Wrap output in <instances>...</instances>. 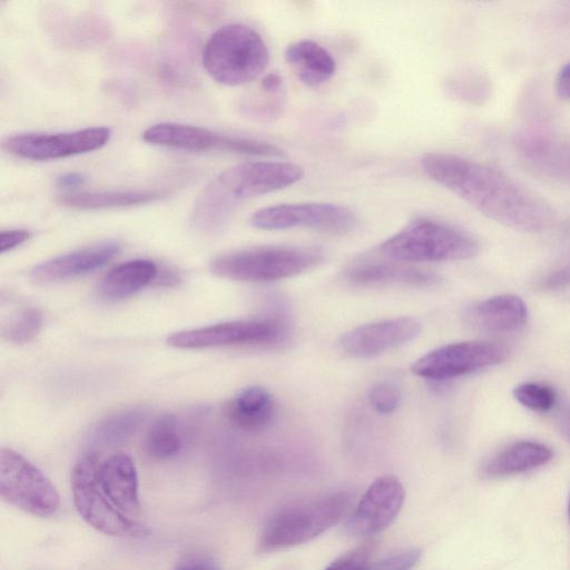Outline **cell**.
<instances>
[{
  "instance_id": "1",
  "label": "cell",
  "mask_w": 570,
  "mask_h": 570,
  "mask_svg": "<svg viewBox=\"0 0 570 570\" xmlns=\"http://www.w3.org/2000/svg\"><path fill=\"white\" fill-rule=\"evenodd\" d=\"M421 168L479 213L512 229L541 233L554 219L548 203L485 164L453 154L429 153L421 158Z\"/></svg>"
},
{
  "instance_id": "2",
  "label": "cell",
  "mask_w": 570,
  "mask_h": 570,
  "mask_svg": "<svg viewBox=\"0 0 570 570\" xmlns=\"http://www.w3.org/2000/svg\"><path fill=\"white\" fill-rule=\"evenodd\" d=\"M354 494L336 491L291 503L266 522L258 550L271 552L308 542L342 521L352 509Z\"/></svg>"
},
{
  "instance_id": "3",
  "label": "cell",
  "mask_w": 570,
  "mask_h": 570,
  "mask_svg": "<svg viewBox=\"0 0 570 570\" xmlns=\"http://www.w3.org/2000/svg\"><path fill=\"white\" fill-rule=\"evenodd\" d=\"M202 62L217 82L235 87L258 78L267 68L269 51L263 37L242 23H228L206 41Z\"/></svg>"
},
{
  "instance_id": "4",
  "label": "cell",
  "mask_w": 570,
  "mask_h": 570,
  "mask_svg": "<svg viewBox=\"0 0 570 570\" xmlns=\"http://www.w3.org/2000/svg\"><path fill=\"white\" fill-rule=\"evenodd\" d=\"M379 252L395 262L424 263L469 259L479 252L468 232L428 217H416L383 240Z\"/></svg>"
},
{
  "instance_id": "5",
  "label": "cell",
  "mask_w": 570,
  "mask_h": 570,
  "mask_svg": "<svg viewBox=\"0 0 570 570\" xmlns=\"http://www.w3.org/2000/svg\"><path fill=\"white\" fill-rule=\"evenodd\" d=\"M324 258L317 246L265 245L244 248L215 257L210 272L242 282H274L304 273Z\"/></svg>"
},
{
  "instance_id": "6",
  "label": "cell",
  "mask_w": 570,
  "mask_h": 570,
  "mask_svg": "<svg viewBox=\"0 0 570 570\" xmlns=\"http://www.w3.org/2000/svg\"><path fill=\"white\" fill-rule=\"evenodd\" d=\"M101 462L88 453L71 471V492L78 514L94 529L116 537H141L147 529L120 511L108 498L100 483Z\"/></svg>"
},
{
  "instance_id": "7",
  "label": "cell",
  "mask_w": 570,
  "mask_h": 570,
  "mask_svg": "<svg viewBox=\"0 0 570 570\" xmlns=\"http://www.w3.org/2000/svg\"><path fill=\"white\" fill-rule=\"evenodd\" d=\"M0 494L16 508L41 518L55 515L60 507L59 494L48 478L7 448L0 452Z\"/></svg>"
},
{
  "instance_id": "8",
  "label": "cell",
  "mask_w": 570,
  "mask_h": 570,
  "mask_svg": "<svg viewBox=\"0 0 570 570\" xmlns=\"http://www.w3.org/2000/svg\"><path fill=\"white\" fill-rule=\"evenodd\" d=\"M509 348L497 342L464 341L440 346L412 364L419 377L441 382L503 363Z\"/></svg>"
},
{
  "instance_id": "9",
  "label": "cell",
  "mask_w": 570,
  "mask_h": 570,
  "mask_svg": "<svg viewBox=\"0 0 570 570\" xmlns=\"http://www.w3.org/2000/svg\"><path fill=\"white\" fill-rule=\"evenodd\" d=\"M250 224L263 230L309 228L344 235L356 227L357 217L352 209L337 204L295 203L261 208L252 215Z\"/></svg>"
},
{
  "instance_id": "10",
  "label": "cell",
  "mask_w": 570,
  "mask_h": 570,
  "mask_svg": "<svg viewBox=\"0 0 570 570\" xmlns=\"http://www.w3.org/2000/svg\"><path fill=\"white\" fill-rule=\"evenodd\" d=\"M304 176L302 166L285 161H247L218 174L209 185L234 206L239 200L289 187Z\"/></svg>"
},
{
  "instance_id": "11",
  "label": "cell",
  "mask_w": 570,
  "mask_h": 570,
  "mask_svg": "<svg viewBox=\"0 0 570 570\" xmlns=\"http://www.w3.org/2000/svg\"><path fill=\"white\" fill-rule=\"evenodd\" d=\"M110 136V129L104 126L65 132H24L8 137L2 147L19 158L52 160L99 149L109 141Z\"/></svg>"
},
{
  "instance_id": "12",
  "label": "cell",
  "mask_w": 570,
  "mask_h": 570,
  "mask_svg": "<svg viewBox=\"0 0 570 570\" xmlns=\"http://www.w3.org/2000/svg\"><path fill=\"white\" fill-rule=\"evenodd\" d=\"M283 335L284 326L277 320H246L180 331L170 335L167 343L179 348L272 344Z\"/></svg>"
},
{
  "instance_id": "13",
  "label": "cell",
  "mask_w": 570,
  "mask_h": 570,
  "mask_svg": "<svg viewBox=\"0 0 570 570\" xmlns=\"http://www.w3.org/2000/svg\"><path fill=\"white\" fill-rule=\"evenodd\" d=\"M404 488L394 475L377 478L365 491L345 523L351 537H371L385 530L404 502Z\"/></svg>"
},
{
  "instance_id": "14",
  "label": "cell",
  "mask_w": 570,
  "mask_h": 570,
  "mask_svg": "<svg viewBox=\"0 0 570 570\" xmlns=\"http://www.w3.org/2000/svg\"><path fill=\"white\" fill-rule=\"evenodd\" d=\"M422 324L414 317H396L357 326L340 338L348 355L366 358L377 356L414 340Z\"/></svg>"
},
{
  "instance_id": "15",
  "label": "cell",
  "mask_w": 570,
  "mask_h": 570,
  "mask_svg": "<svg viewBox=\"0 0 570 570\" xmlns=\"http://www.w3.org/2000/svg\"><path fill=\"white\" fill-rule=\"evenodd\" d=\"M142 139L155 146L187 150H223L238 153V136L214 132L203 127L177 122H159L142 132Z\"/></svg>"
},
{
  "instance_id": "16",
  "label": "cell",
  "mask_w": 570,
  "mask_h": 570,
  "mask_svg": "<svg viewBox=\"0 0 570 570\" xmlns=\"http://www.w3.org/2000/svg\"><path fill=\"white\" fill-rule=\"evenodd\" d=\"M119 249L116 242H102L67 253L37 265L31 278L38 284H49L83 275L105 266Z\"/></svg>"
},
{
  "instance_id": "17",
  "label": "cell",
  "mask_w": 570,
  "mask_h": 570,
  "mask_svg": "<svg viewBox=\"0 0 570 570\" xmlns=\"http://www.w3.org/2000/svg\"><path fill=\"white\" fill-rule=\"evenodd\" d=\"M466 320L483 332L513 333L525 325L528 308L517 295H498L472 305L466 312Z\"/></svg>"
},
{
  "instance_id": "18",
  "label": "cell",
  "mask_w": 570,
  "mask_h": 570,
  "mask_svg": "<svg viewBox=\"0 0 570 570\" xmlns=\"http://www.w3.org/2000/svg\"><path fill=\"white\" fill-rule=\"evenodd\" d=\"M99 474L104 491L120 511L129 515L139 510L138 475L129 455L109 456L101 462Z\"/></svg>"
},
{
  "instance_id": "19",
  "label": "cell",
  "mask_w": 570,
  "mask_h": 570,
  "mask_svg": "<svg viewBox=\"0 0 570 570\" xmlns=\"http://www.w3.org/2000/svg\"><path fill=\"white\" fill-rule=\"evenodd\" d=\"M345 276L356 285L406 284L420 287L435 286L439 275L423 269L386 262H367L350 267Z\"/></svg>"
},
{
  "instance_id": "20",
  "label": "cell",
  "mask_w": 570,
  "mask_h": 570,
  "mask_svg": "<svg viewBox=\"0 0 570 570\" xmlns=\"http://www.w3.org/2000/svg\"><path fill=\"white\" fill-rule=\"evenodd\" d=\"M276 414V403L264 387L252 385L240 390L227 404L226 415L232 423L245 431L267 428Z\"/></svg>"
},
{
  "instance_id": "21",
  "label": "cell",
  "mask_w": 570,
  "mask_h": 570,
  "mask_svg": "<svg viewBox=\"0 0 570 570\" xmlns=\"http://www.w3.org/2000/svg\"><path fill=\"white\" fill-rule=\"evenodd\" d=\"M158 268L148 259H131L110 269L98 285V296L107 303L130 297L156 279Z\"/></svg>"
},
{
  "instance_id": "22",
  "label": "cell",
  "mask_w": 570,
  "mask_h": 570,
  "mask_svg": "<svg viewBox=\"0 0 570 570\" xmlns=\"http://www.w3.org/2000/svg\"><path fill=\"white\" fill-rule=\"evenodd\" d=\"M551 459L552 451L547 445L533 441H520L488 460L481 473L488 479L514 475L542 466Z\"/></svg>"
},
{
  "instance_id": "23",
  "label": "cell",
  "mask_w": 570,
  "mask_h": 570,
  "mask_svg": "<svg viewBox=\"0 0 570 570\" xmlns=\"http://www.w3.org/2000/svg\"><path fill=\"white\" fill-rule=\"evenodd\" d=\"M285 60L299 81L309 87L325 83L336 70L332 55L316 41L307 39L287 46Z\"/></svg>"
},
{
  "instance_id": "24",
  "label": "cell",
  "mask_w": 570,
  "mask_h": 570,
  "mask_svg": "<svg viewBox=\"0 0 570 570\" xmlns=\"http://www.w3.org/2000/svg\"><path fill=\"white\" fill-rule=\"evenodd\" d=\"M165 195V191L156 189L95 190L62 194L58 196L57 202L73 209L97 210L144 205Z\"/></svg>"
},
{
  "instance_id": "25",
  "label": "cell",
  "mask_w": 570,
  "mask_h": 570,
  "mask_svg": "<svg viewBox=\"0 0 570 570\" xmlns=\"http://www.w3.org/2000/svg\"><path fill=\"white\" fill-rule=\"evenodd\" d=\"M524 159L544 175L570 181V141L542 137L520 140Z\"/></svg>"
},
{
  "instance_id": "26",
  "label": "cell",
  "mask_w": 570,
  "mask_h": 570,
  "mask_svg": "<svg viewBox=\"0 0 570 570\" xmlns=\"http://www.w3.org/2000/svg\"><path fill=\"white\" fill-rule=\"evenodd\" d=\"M181 449L176 417L171 414L159 416L148 429L145 438V451L157 461L171 459Z\"/></svg>"
},
{
  "instance_id": "27",
  "label": "cell",
  "mask_w": 570,
  "mask_h": 570,
  "mask_svg": "<svg viewBox=\"0 0 570 570\" xmlns=\"http://www.w3.org/2000/svg\"><path fill=\"white\" fill-rule=\"evenodd\" d=\"M145 413L139 409L117 412L105 417L94 431V441L101 445H114L129 439L144 421Z\"/></svg>"
},
{
  "instance_id": "28",
  "label": "cell",
  "mask_w": 570,
  "mask_h": 570,
  "mask_svg": "<svg viewBox=\"0 0 570 570\" xmlns=\"http://www.w3.org/2000/svg\"><path fill=\"white\" fill-rule=\"evenodd\" d=\"M443 87L449 96L473 105L482 104L490 94L489 80L474 70H461L450 75Z\"/></svg>"
},
{
  "instance_id": "29",
  "label": "cell",
  "mask_w": 570,
  "mask_h": 570,
  "mask_svg": "<svg viewBox=\"0 0 570 570\" xmlns=\"http://www.w3.org/2000/svg\"><path fill=\"white\" fill-rule=\"evenodd\" d=\"M41 324L42 314L38 308L23 307L9 320L3 335L16 344L28 343L38 334Z\"/></svg>"
},
{
  "instance_id": "30",
  "label": "cell",
  "mask_w": 570,
  "mask_h": 570,
  "mask_svg": "<svg viewBox=\"0 0 570 570\" xmlns=\"http://www.w3.org/2000/svg\"><path fill=\"white\" fill-rule=\"evenodd\" d=\"M513 396L521 405L541 413L552 410L557 403L556 393L550 386L533 382L515 386Z\"/></svg>"
},
{
  "instance_id": "31",
  "label": "cell",
  "mask_w": 570,
  "mask_h": 570,
  "mask_svg": "<svg viewBox=\"0 0 570 570\" xmlns=\"http://www.w3.org/2000/svg\"><path fill=\"white\" fill-rule=\"evenodd\" d=\"M374 551L375 542L366 541L335 559L325 570H370Z\"/></svg>"
},
{
  "instance_id": "32",
  "label": "cell",
  "mask_w": 570,
  "mask_h": 570,
  "mask_svg": "<svg viewBox=\"0 0 570 570\" xmlns=\"http://www.w3.org/2000/svg\"><path fill=\"white\" fill-rule=\"evenodd\" d=\"M368 400L375 411L382 414H390L399 406L401 392L395 384L381 382L371 387Z\"/></svg>"
},
{
  "instance_id": "33",
  "label": "cell",
  "mask_w": 570,
  "mask_h": 570,
  "mask_svg": "<svg viewBox=\"0 0 570 570\" xmlns=\"http://www.w3.org/2000/svg\"><path fill=\"white\" fill-rule=\"evenodd\" d=\"M420 557L421 551L417 549L401 550L372 563L370 570H411L417 563Z\"/></svg>"
},
{
  "instance_id": "34",
  "label": "cell",
  "mask_w": 570,
  "mask_h": 570,
  "mask_svg": "<svg viewBox=\"0 0 570 570\" xmlns=\"http://www.w3.org/2000/svg\"><path fill=\"white\" fill-rule=\"evenodd\" d=\"M537 286L542 291L557 292L570 288V259L548 271Z\"/></svg>"
},
{
  "instance_id": "35",
  "label": "cell",
  "mask_w": 570,
  "mask_h": 570,
  "mask_svg": "<svg viewBox=\"0 0 570 570\" xmlns=\"http://www.w3.org/2000/svg\"><path fill=\"white\" fill-rule=\"evenodd\" d=\"M30 236L26 229L3 230L0 234V253L3 254L24 243Z\"/></svg>"
},
{
  "instance_id": "36",
  "label": "cell",
  "mask_w": 570,
  "mask_h": 570,
  "mask_svg": "<svg viewBox=\"0 0 570 570\" xmlns=\"http://www.w3.org/2000/svg\"><path fill=\"white\" fill-rule=\"evenodd\" d=\"M557 95L563 100H570V61L558 72L556 79Z\"/></svg>"
},
{
  "instance_id": "37",
  "label": "cell",
  "mask_w": 570,
  "mask_h": 570,
  "mask_svg": "<svg viewBox=\"0 0 570 570\" xmlns=\"http://www.w3.org/2000/svg\"><path fill=\"white\" fill-rule=\"evenodd\" d=\"M556 423L561 435L570 443V405L562 404L556 412Z\"/></svg>"
},
{
  "instance_id": "38",
  "label": "cell",
  "mask_w": 570,
  "mask_h": 570,
  "mask_svg": "<svg viewBox=\"0 0 570 570\" xmlns=\"http://www.w3.org/2000/svg\"><path fill=\"white\" fill-rule=\"evenodd\" d=\"M261 88L265 94L278 96L283 88V79L278 73H267L261 81Z\"/></svg>"
},
{
  "instance_id": "39",
  "label": "cell",
  "mask_w": 570,
  "mask_h": 570,
  "mask_svg": "<svg viewBox=\"0 0 570 570\" xmlns=\"http://www.w3.org/2000/svg\"><path fill=\"white\" fill-rule=\"evenodd\" d=\"M175 570H219V568L212 560L196 559L178 564Z\"/></svg>"
},
{
  "instance_id": "40",
  "label": "cell",
  "mask_w": 570,
  "mask_h": 570,
  "mask_svg": "<svg viewBox=\"0 0 570 570\" xmlns=\"http://www.w3.org/2000/svg\"><path fill=\"white\" fill-rule=\"evenodd\" d=\"M85 177L79 173H68L57 178V186L60 188H72L82 185Z\"/></svg>"
},
{
  "instance_id": "41",
  "label": "cell",
  "mask_w": 570,
  "mask_h": 570,
  "mask_svg": "<svg viewBox=\"0 0 570 570\" xmlns=\"http://www.w3.org/2000/svg\"><path fill=\"white\" fill-rule=\"evenodd\" d=\"M568 518H569V522H570V498H569V504H568Z\"/></svg>"
}]
</instances>
